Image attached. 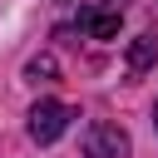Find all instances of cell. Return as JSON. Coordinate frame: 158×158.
<instances>
[{
  "instance_id": "1",
  "label": "cell",
  "mask_w": 158,
  "mask_h": 158,
  "mask_svg": "<svg viewBox=\"0 0 158 158\" xmlns=\"http://www.w3.org/2000/svg\"><path fill=\"white\" fill-rule=\"evenodd\" d=\"M69 118H74L69 104H59V99H40V104L30 109V138H35V143H54V138L69 128Z\"/></svg>"
},
{
  "instance_id": "2",
  "label": "cell",
  "mask_w": 158,
  "mask_h": 158,
  "mask_svg": "<svg viewBox=\"0 0 158 158\" xmlns=\"http://www.w3.org/2000/svg\"><path fill=\"white\" fill-rule=\"evenodd\" d=\"M84 158H128V133L118 123H89L84 133Z\"/></svg>"
},
{
  "instance_id": "3",
  "label": "cell",
  "mask_w": 158,
  "mask_h": 158,
  "mask_svg": "<svg viewBox=\"0 0 158 158\" xmlns=\"http://www.w3.org/2000/svg\"><path fill=\"white\" fill-rule=\"evenodd\" d=\"M118 25H123V10H118V5H84V10H79V30H84L89 40H114Z\"/></svg>"
},
{
  "instance_id": "4",
  "label": "cell",
  "mask_w": 158,
  "mask_h": 158,
  "mask_svg": "<svg viewBox=\"0 0 158 158\" xmlns=\"http://www.w3.org/2000/svg\"><path fill=\"white\" fill-rule=\"evenodd\" d=\"M153 59H158V35H138L128 44V74H148Z\"/></svg>"
},
{
  "instance_id": "5",
  "label": "cell",
  "mask_w": 158,
  "mask_h": 158,
  "mask_svg": "<svg viewBox=\"0 0 158 158\" xmlns=\"http://www.w3.org/2000/svg\"><path fill=\"white\" fill-rule=\"evenodd\" d=\"M54 74H59V64H54V54H35V59L25 64V79H30V84H49Z\"/></svg>"
},
{
  "instance_id": "6",
  "label": "cell",
  "mask_w": 158,
  "mask_h": 158,
  "mask_svg": "<svg viewBox=\"0 0 158 158\" xmlns=\"http://www.w3.org/2000/svg\"><path fill=\"white\" fill-rule=\"evenodd\" d=\"M153 128H158V104H153Z\"/></svg>"
}]
</instances>
